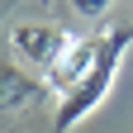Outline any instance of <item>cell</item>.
Returning <instances> with one entry per match:
<instances>
[{
	"label": "cell",
	"instance_id": "5",
	"mask_svg": "<svg viewBox=\"0 0 133 133\" xmlns=\"http://www.w3.org/2000/svg\"><path fill=\"white\" fill-rule=\"evenodd\" d=\"M109 5H114V0H71V10L81 14V19H105Z\"/></svg>",
	"mask_w": 133,
	"mask_h": 133
},
{
	"label": "cell",
	"instance_id": "4",
	"mask_svg": "<svg viewBox=\"0 0 133 133\" xmlns=\"http://www.w3.org/2000/svg\"><path fill=\"white\" fill-rule=\"evenodd\" d=\"M43 100V86L33 76H24L19 66H0V105H5V114H19L29 105H38Z\"/></svg>",
	"mask_w": 133,
	"mask_h": 133
},
{
	"label": "cell",
	"instance_id": "2",
	"mask_svg": "<svg viewBox=\"0 0 133 133\" xmlns=\"http://www.w3.org/2000/svg\"><path fill=\"white\" fill-rule=\"evenodd\" d=\"M71 43H76V38H71L66 29L43 24V19H24V24L10 29V48H14L29 66H43V76L66 57V48H71Z\"/></svg>",
	"mask_w": 133,
	"mask_h": 133
},
{
	"label": "cell",
	"instance_id": "1",
	"mask_svg": "<svg viewBox=\"0 0 133 133\" xmlns=\"http://www.w3.org/2000/svg\"><path fill=\"white\" fill-rule=\"evenodd\" d=\"M124 48H133V29H114V33H105V52H100L95 71L81 81L71 95H62V105H57V133H71L90 109L105 105L114 76H119V57H124Z\"/></svg>",
	"mask_w": 133,
	"mask_h": 133
},
{
	"label": "cell",
	"instance_id": "3",
	"mask_svg": "<svg viewBox=\"0 0 133 133\" xmlns=\"http://www.w3.org/2000/svg\"><path fill=\"white\" fill-rule=\"evenodd\" d=\"M100 52H105V38H76L71 48H66V57L48 71V86H52L57 95H71L81 81H86L90 71H95V62H100Z\"/></svg>",
	"mask_w": 133,
	"mask_h": 133
}]
</instances>
